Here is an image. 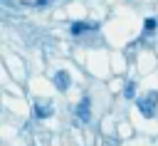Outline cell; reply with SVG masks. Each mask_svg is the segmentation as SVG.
<instances>
[{
    "label": "cell",
    "mask_w": 158,
    "mask_h": 146,
    "mask_svg": "<svg viewBox=\"0 0 158 146\" xmlns=\"http://www.w3.org/2000/svg\"><path fill=\"white\" fill-rule=\"evenodd\" d=\"M86 30H89L86 22H74V25H72V32H74V35H84Z\"/></svg>",
    "instance_id": "cell-5"
},
{
    "label": "cell",
    "mask_w": 158,
    "mask_h": 146,
    "mask_svg": "<svg viewBox=\"0 0 158 146\" xmlns=\"http://www.w3.org/2000/svg\"><path fill=\"white\" fill-rule=\"evenodd\" d=\"M153 27H156V22H153V20H146V32H151Z\"/></svg>",
    "instance_id": "cell-7"
},
{
    "label": "cell",
    "mask_w": 158,
    "mask_h": 146,
    "mask_svg": "<svg viewBox=\"0 0 158 146\" xmlns=\"http://www.w3.org/2000/svg\"><path fill=\"white\" fill-rule=\"evenodd\" d=\"M158 99V92H151L146 99H138V109L143 111V116H153V101Z\"/></svg>",
    "instance_id": "cell-1"
},
{
    "label": "cell",
    "mask_w": 158,
    "mask_h": 146,
    "mask_svg": "<svg viewBox=\"0 0 158 146\" xmlns=\"http://www.w3.org/2000/svg\"><path fill=\"white\" fill-rule=\"evenodd\" d=\"M133 94H136V84H128L126 87V97H133Z\"/></svg>",
    "instance_id": "cell-6"
},
{
    "label": "cell",
    "mask_w": 158,
    "mask_h": 146,
    "mask_svg": "<svg viewBox=\"0 0 158 146\" xmlns=\"http://www.w3.org/2000/svg\"><path fill=\"white\" fill-rule=\"evenodd\" d=\"M54 84H57V89L67 92V89H69V84H72V79H69V74H67L64 69H59V72L54 74Z\"/></svg>",
    "instance_id": "cell-2"
},
{
    "label": "cell",
    "mask_w": 158,
    "mask_h": 146,
    "mask_svg": "<svg viewBox=\"0 0 158 146\" xmlns=\"http://www.w3.org/2000/svg\"><path fill=\"white\" fill-rule=\"evenodd\" d=\"M49 114H52V111H49V106H47V104H40V101L35 104V116L44 119V116H49Z\"/></svg>",
    "instance_id": "cell-4"
},
{
    "label": "cell",
    "mask_w": 158,
    "mask_h": 146,
    "mask_svg": "<svg viewBox=\"0 0 158 146\" xmlns=\"http://www.w3.org/2000/svg\"><path fill=\"white\" fill-rule=\"evenodd\" d=\"M77 114L81 121H89L91 114H89V99H81V104H77Z\"/></svg>",
    "instance_id": "cell-3"
}]
</instances>
